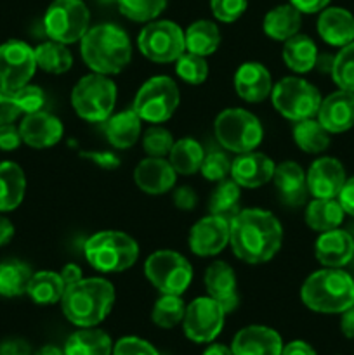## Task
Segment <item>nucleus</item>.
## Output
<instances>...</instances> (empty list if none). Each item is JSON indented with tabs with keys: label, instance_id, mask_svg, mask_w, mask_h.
I'll return each mask as SVG.
<instances>
[{
	"label": "nucleus",
	"instance_id": "obj_43",
	"mask_svg": "<svg viewBox=\"0 0 354 355\" xmlns=\"http://www.w3.org/2000/svg\"><path fill=\"white\" fill-rule=\"evenodd\" d=\"M176 73L189 85H201L208 78V62L203 55L184 52L176 61Z\"/></svg>",
	"mask_w": 354,
	"mask_h": 355
},
{
	"label": "nucleus",
	"instance_id": "obj_2",
	"mask_svg": "<svg viewBox=\"0 0 354 355\" xmlns=\"http://www.w3.org/2000/svg\"><path fill=\"white\" fill-rule=\"evenodd\" d=\"M115 288L104 277H87L66 286L61 298V311L65 318L76 328L99 326L115 304Z\"/></svg>",
	"mask_w": 354,
	"mask_h": 355
},
{
	"label": "nucleus",
	"instance_id": "obj_18",
	"mask_svg": "<svg viewBox=\"0 0 354 355\" xmlns=\"http://www.w3.org/2000/svg\"><path fill=\"white\" fill-rule=\"evenodd\" d=\"M61 120L47 111H37V113L24 114L23 121L19 123L21 139L26 146L33 149H47L58 144L62 139Z\"/></svg>",
	"mask_w": 354,
	"mask_h": 355
},
{
	"label": "nucleus",
	"instance_id": "obj_4",
	"mask_svg": "<svg viewBox=\"0 0 354 355\" xmlns=\"http://www.w3.org/2000/svg\"><path fill=\"white\" fill-rule=\"evenodd\" d=\"M301 300L318 314H342L354 305V279L342 269L316 270L302 284Z\"/></svg>",
	"mask_w": 354,
	"mask_h": 355
},
{
	"label": "nucleus",
	"instance_id": "obj_24",
	"mask_svg": "<svg viewBox=\"0 0 354 355\" xmlns=\"http://www.w3.org/2000/svg\"><path fill=\"white\" fill-rule=\"evenodd\" d=\"M235 90L246 103H260L267 99L273 90V78L260 62H243L235 73Z\"/></svg>",
	"mask_w": 354,
	"mask_h": 355
},
{
	"label": "nucleus",
	"instance_id": "obj_33",
	"mask_svg": "<svg viewBox=\"0 0 354 355\" xmlns=\"http://www.w3.org/2000/svg\"><path fill=\"white\" fill-rule=\"evenodd\" d=\"M344 208L339 200H326V198H314L305 208V224L316 232H326L340 227L344 222Z\"/></svg>",
	"mask_w": 354,
	"mask_h": 355
},
{
	"label": "nucleus",
	"instance_id": "obj_13",
	"mask_svg": "<svg viewBox=\"0 0 354 355\" xmlns=\"http://www.w3.org/2000/svg\"><path fill=\"white\" fill-rule=\"evenodd\" d=\"M226 322V311L207 295L198 297L186 305V314L183 319V329L187 340L194 343H212Z\"/></svg>",
	"mask_w": 354,
	"mask_h": 355
},
{
	"label": "nucleus",
	"instance_id": "obj_15",
	"mask_svg": "<svg viewBox=\"0 0 354 355\" xmlns=\"http://www.w3.org/2000/svg\"><path fill=\"white\" fill-rule=\"evenodd\" d=\"M307 191L312 198H326V200H335L339 198L347 175L342 163L332 156H323L312 162L307 173Z\"/></svg>",
	"mask_w": 354,
	"mask_h": 355
},
{
	"label": "nucleus",
	"instance_id": "obj_1",
	"mask_svg": "<svg viewBox=\"0 0 354 355\" xmlns=\"http://www.w3.org/2000/svg\"><path fill=\"white\" fill-rule=\"evenodd\" d=\"M283 227L274 214L246 208L229 222V246L236 259L250 266L266 263L280 252Z\"/></svg>",
	"mask_w": 354,
	"mask_h": 355
},
{
	"label": "nucleus",
	"instance_id": "obj_21",
	"mask_svg": "<svg viewBox=\"0 0 354 355\" xmlns=\"http://www.w3.org/2000/svg\"><path fill=\"white\" fill-rule=\"evenodd\" d=\"M316 118L330 134H342L354 127V92L335 90L321 101Z\"/></svg>",
	"mask_w": 354,
	"mask_h": 355
},
{
	"label": "nucleus",
	"instance_id": "obj_28",
	"mask_svg": "<svg viewBox=\"0 0 354 355\" xmlns=\"http://www.w3.org/2000/svg\"><path fill=\"white\" fill-rule=\"evenodd\" d=\"M301 24L302 14L288 2L273 7V9L264 16L262 30L271 40L285 42L301 31Z\"/></svg>",
	"mask_w": 354,
	"mask_h": 355
},
{
	"label": "nucleus",
	"instance_id": "obj_26",
	"mask_svg": "<svg viewBox=\"0 0 354 355\" xmlns=\"http://www.w3.org/2000/svg\"><path fill=\"white\" fill-rule=\"evenodd\" d=\"M318 33L333 47L354 42V16L344 7H326L319 12Z\"/></svg>",
	"mask_w": 354,
	"mask_h": 355
},
{
	"label": "nucleus",
	"instance_id": "obj_45",
	"mask_svg": "<svg viewBox=\"0 0 354 355\" xmlns=\"http://www.w3.org/2000/svg\"><path fill=\"white\" fill-rule=\"evenodd\" d=\"M231 163L222 151H210L205 155L200 172L210 182H221L231 175Z\"/></svg>",
	"mask_w": 354,
	"mask_h": 355
},
{
	"label": "nucleus",
	"instance_id": "obj_62",
	"mask_svg": "<svg viewBox=\"0 0 354 355\" xmlns=\"http://www.w3.org/2000/svg\"><path fill=\"white\" fill-rule=\"evenodd\" d=\"M101 2H104V3H111V2H118V0H101Z\"/></svg>",
	"mask_w": 354,
	"mask_h": 355
},
{
	"label": "nucleus",
	"instance_id": "obj_55",
	"mask_svg": "<svg viewBox=\"0 0 354 355\" xmlns=\"http://www.w3.org/2000/svg\"><path fill=\"white\" fill-rule=\"evenodd\" d=\"M332 0H290L292 6L301 14H316L330 6Z\"/></svg>",
	"mask_w": 354,
	"mask_h": 355
},
{
	"label": "nucleus",
	"instance_id": "obj_19",
	"mask_svg": "<svg viewBox=\"0 0 354 355\" xmlns=\"http://www.w3.org/2000/svg\"><path fill=\"white\" fill-rule=\"evenodd\" d=\"M274 168H276L274 162L264 153H243L233 159L231 179L239 187L257 189V187L266 186L267 182L273 180Z\"/></svg>",
	"mask_w": 354,
	"mask_h": 355
},
{
	"label": "nucleus",
	"instance_id": "obj_35",
	"mask_svg": "<svg viewBox=\"0 0 354 355\" xmlns=\"http://www.w3.org/2000/svg\"><path fill=\"white\" fill-rule=\"evenodd\" d=\"M203 158V148L200 142L191 137H183L174 142L169 153L170 165L179 175H193V173L200 172Z\"/></svg>",
	"mask_w": 354,
	"mask_h": 355
},
{
	"label": "nucleus",
	"instance_id": "obj_27",
	"mask_svg": "<svg viewBox=\"0 0 354 355\" xmlns=\"http://www.w3.org/2000/svg\"><path fill=\"white\" fill-rule=\"evenodd\" d=\"M141 118L134 110L111 114L104 123V134L108 142L117 149H128L139 141L141 135Z\"/></svg>",
	"mask_w": 354,
	"mask_h": 355
},
{
	"label": "nucleus",
	"instance_id": "obj_46",
	"mask_svg": "<svg viewBox=\"0 0 354 355\" xmlns=\"http://www.w3.org/2000/svg\"><path fill=\"white\" fill-rule=\"evenodd\" d=\"M10 94H12L21 114L37 113V111H42V107H44L45 104L44 90L37 85H30V83H26V85H23L21 89L14 90V92Z\"/></svg>",
	"mask_w": 354,
	"mask_h": 355
},
{
	"label": "nucleus",
	"instance_id": "obj_51",
	"mask_svg": "<svg viewBox=\"0 0 354 355\" xmlns=\"http://www.w3.org/2000/svg\"><path fill=\"white\" fill-rule=\"evenodd\" d=\"M23 139H21L19 127L14 123L0 125V149L2 151H16L21 146Z\"/></svg>",
	"mask_w": 354,
	"mask_h": 355
},
{
	"label": "nucleus",
	"instance_id": "obj_52",
	"mask_svg": "<svg viewBox=\"0 0 354 355\" xmlns=\"http://www.w3.org/2000/svg\"><path fill=\"white\" fill-rule=\"evenodd\" d=\"M82 158L90 159L92 163H96L97 166L104 170H115L120 166V159H118L117 155L108 151H94V153H82Z\"/></svg>",
	"mask_w": 354,
	"mask_h": 355
},
{
	"label": "nucleus",
	"instance_id": "obj_41",
	"mask_svg": "<svg viewBox=\"0 0 354 355\" xmlns=\"http://www.w3.org/2000/svg\"><path fill=\"white\" fill-rule=\"evenodd\" d=\"M117 3L120 12L135 23L155 21L167 7V0H118Z\"/></svg>",
	"mask_w": 354,
	"mask_h": 355
},
{
	"label": "nucleus",
	"instance_id": "obj_42",
	"mask_svg": "<svg viewBox=\"0 0 354 355\" xmlns=\"http://www.w3.org/2000/svg\"><path fill=\"white\" fill-rule=\"evenodd\" d=\"M330 73L339 89L354 92V42L340 47L339 54L333 58Z\"/></svg>",
	"mask_w": 354,
	"mask_h": 355
},
{
	"label": "nucleus",
	"instance_id": "obj_20",
	"mask_svg": "<svg viewBox=\"0 0 354 355\" xmlns=\"http://www.w3.org/2000/svg\"><path fill=\"white\" fill-rule=\"evenodd\" d=\"M283 345L281 335L276 329L252 324L236 333L231 350L235 355H281Z\"/></svg>",
	"mask_w": 354,
	"mask_h": 355
},
{
	"label": "nucleus",
	"instance_id": "obj_14",
	"mask_svg": "<svg viewBox=\"0 0 354 355\" xmlns=\"http://www.w3.org/2000/svg\"><path fill=\"white\" fill-rule=\"evenodd\" d=\"M35 49L23 40H7L0 45V89L7 92L30 83L37 71Z\"/></svg>",
	"mask_w": 354,
	"mask_h": 355
},
{
	"label": "nucleus",
	"instance_id": "obj_12",
	"mask_svg": "<svg viewBox=\"0 0 354 355\" xmlns=\"http://www.w3.org/2000/svg\"><path fill=\"white\" fill-rule=\"evenodd\" d=\"M139 52L146 59L160 64L176 62L186 52L184 31L169 19L149 21L137 37Z\"/></svg>",
	"mask_w": 354,
	"mask_h": 355
},
{
	"label": "nucleus",
	"instance_id": "obj_5",
	"mask_svg": "<svg viewBox=\"0 0 354 355\" xmlns=\"http://www.w3.org/2000/svg\"><path fill=\"white\" fill-rule=\"evenodd\" d=\"M83 255L97 272H124L137 262L139 245L127 232L101 231L87 239Z\"/></svg>",
	"mask_w": 354,
	"mask_h": 355
},
{
	"label": "nucleus",
	"instance_id": "obj_22",
	"mask_svg": "<svg viewBox=\"0 0 354 355\" xmlns=\"http://www.w3.org/2000/svg\"><path fill=\"white\" fill-rule=\"evenodd\" d=\"M177 180L176 170L172 168L169 159L165 158H148L142 159L134 170V182L142 193L158 196L174 189Z\"/></svg>",
	"mask_w": 354,
	"mask_h": 355
},
{
	"label": "nucleus",
	"instance_id": "obj_3",
	"mask_svg": "<svg viewBox=\"0 0 354 355\" xmlns=\"http://www.w3.org/2000/svg\"><path fill=\"white\" fill-rule=\"evenodd\" d=\"M80 54L92 73L118 75L132 59V44L127 31L113 23L89 28L80 40Z\"/></svg>",
	"mask_w": 354,
	"mask_h": 355
},
{
	"label": "nucleus",
	"instance_id": "obj_17",
	"mask_svg": "<svg viewBox=\"0 0 354 355\" xmlns=\"http://www.w3.org/2000/svg\"><path fill=\"white\" fill-rule=\"evenodd\" d=\"M203 283L208 297L214 298L224 309L226 314L236 311L239 304L238 281H236L235 269L228 262L222 260L212 262L205 270Z\"/></svg>",
	"mask_w": 354,
	"mask_h": 355
},
{
	"label": "nucleus",
	"instance_id": "obj_30",
	"mask_svg": "<svg viewBox=\"0 0 354 355\" xmlns=\"http://www.w3.org/2000/svg\"><path fill=\"white\" fill-rule=\"evenodd\" d=\"M283 62L295 73H309L318 62V47L314 40L304 33H297L283 42Z\"/></svg>",
	"mask_w": 354,
	"mask_h": 355
},
{
	"label": "nucleus",
	"instance_id": "obj_31",
	"mask_svg": "<svg viewBox=\"0 0 354 355\" xmlns=\"http://www.w3.org/2000/svg\"><path fill=\"white\" fill-rule=\"evenodd\" d=\"M26 177L14 162L0 163V211H12L23 203Z\"/></svg>",
	"mask_w": 354,
	"mask_h": 355
},
{
	"label": "nucleus",
	"instance_id": "obj_59",
	"mask_svg": "<svg viewBox=\"0 0 354 355\" xmlns=\"http://www.w3.org/2000/svg\"><path fill=\"white\" fill-rule=\"evenodd\" d=\"M14 238V225L9 218L0 215V246L7 245Z\"/></svg>",
	"mask_w": 354,
	"mask_h": 355
},
{
	"label": "nucleus",
	"instance_id": "obj_9",
	"mask_svg": "<svg viewBox=\"0 0 354 355\" xmlns=\"http://www.w3.org/2000/svg\"><path fill=\"white\" fill-rule=\"evenodd\" d=\"M271 103L274 110L290 121L316 118L323 97L319 90L307 80L298 76L281 78L271 90Z\"/></svg>",
	"mask_w": 354,
	"mask_h": 355
},
{
	"label": "nucleus",
	"instance_id": "obj_44",
	"mask_svg": "<svg viewBox=\"0 0 354 355\" xmlns=\"http://www.w3.org/2000/svg\"><path fill=\"white\" fill-rule=\"evenodd\" d=\"M174 142L176 141H174L170 130L160 127V125H153V127H149L144 132L142 148H144V153L148 156H153V158H165V156H169Z\"/></svg>",
	"mask_w": 354,
	"mask_h": 355
},
{
	"label": "nucleus",
	"instance_id": "obj_60",
	"mask_svg": "<svg viewBox=\"0 0 354 355\" xmlns=\"http://www.w3.org/2000/svg\"><path fill=\"white\" fill-rule=\"evenodd\" d=\"M201 355H235V354H233L231 347L222 345V343H210Z\"/></svg>",
	"mask_w": 354,
	"mask_h": 355
},
{
	"label": "nucleus",
	"instance_id": "obj_57",
	"mask_svg": "<svg viewBox=\"0 0 354 355\" xmlns=\"http://www.w3.org/2000/svg\"><path fill=\"white\" fill-rule=\"evenodd\" d=\"M340 331L346 338L354 340V305L340 314Z\"/></svg>",
	"mask_w": 354,
	"mask_h": 355
},
{
	"label": "nucleus",
	"instance_id": "obj_29",
	"mask_svg": "<svg viewBox=\"0 0 354 355\" xmlns=\"http://www.w3.org/2000/svg\"><path fill=\"white\" fill-rule=\"evenodd\" d=\"M66 355H113V340L103 329L78 328L65 343Z\"/></svg>",
	"mask_w": 354,
	"mask_h": 355
},
{
	"label": "nucleus",
	"instance_id": "obj_49",
	"mask_svg": "<svg viewBox=\"0 0 354 355\" xmlns=\"http://www.w3.org/2000/svg\"><path fill=\"white\" fill-rule=\"evenodd\" d=\"M21 116V111L14 101L12 94L0 89V125L14 123Z\"/></svg>",
	"mask_w": 354,
	"mask_h": 355
},
{
	"label": "nucleus",
	"instance_id": "obj_25",
	"mask_svg": "<svg viewBox=\"0 0 354 355\" xmlns=\"http://www.w3.org/2000/svg\"><path fill=\"white\" fill-rule=\"evenodd\" d=\"M273 180L285 205L301 207L305 198L309 196L305 172L297 162L288 159V162L278 163L276 168H274Z\"/></svg>",
	"mask_w": 354,
	"mask_h": 355
},
{
	"label": "nucleus",
	"instance_id": "obj_16",
	"mask_svg": "<svg viewBox=\"0 0 354 355\" xmlns=\"http://www.w3.org/2000/svg\"><path fill=\"white\" fill-rule=\"evenodd\" d=\"M229 245V220L208 215L189 231V250L198 257H215Z\"/></svg>",
	"mask_w": 354,
	"mask_h": 355
},
{
	"label": "nucleus",
	"instance_id": "obj_8",
	"mask_svg": "<svg viewBox=\"0 0 354 355\" xmlns=\"http://www.w3.org/2000/svg\"><path fill=\"white\" fill-rule=\"evenodd\" d=\"M180 103L179 87L170 76L158 75L146 80L137 90L132 110L142 121L151 125H162L170 120Z\"/></svg>",
	"mask_w": 354,
	"mask_h": 355
},
{
	"label": "nucleus",
	"instance_id": "obj_11",
	"mask_svg": "<svg viewBox=\"0 0 354 355\" xmlns=\"http://www.w3.org/2000/svg\"><path fill=\"white\" fill-rule=\"evenodd\" d=\"M44 28L51 40L75 44L89 31L90 12L83 0H54L44 14Z\"/></svg>",
	"mask_w": 354,
	"mask_h": 355
},
{
	"label": "nucleus",
	"instance_id": "obj_7",
	"mask_svg": "<svg viewBox=\"0 0 354 355\" xmlns=\"http://www.w3.org/2000/svg\"><path fill=\"white\" fill-rule=\"evenodd\" d=\"M214 134L222 148L243 155L259 148L264 139V128L259 118L250 111L228 107L215 118Z\"/></svg>",
	"mask_w": 354,
	"mask_h": 355
},
{
	"label": "nucleus",
	"instance_id": "obj_54",
	"mask_svg": "<svg viewBox=\"0 0 354 355\" xmlns=\"http://www.w3.org/2000/svg\"><path fill=\"white\" fill-rule=\"evenodd\" d=\"M337 200H339L340 207L344 208L346 215L354 217V177H349V179L346 180V184H344L342 191H340Z\"/></svg>",
	"mask_w": 354,
	"mask_h": 355
},
{
	"label": "nucleus",
	"instance_id": "obj_10",
	"mask_svg": "<svg viewBox=\"0 0 354 355\" xmlns=\"http://www.w3.org/2000/svg\"><path fill=\"white\" fill-rule=\"evenodd\" d=\"M144 276L162 295H183L193 281V267L180 253L158 250L144 262Z\"/></svg>",
	"mask_w": 354,
	"mask_h": 355
},
{
	"label": "nucleus",
	"instance_id": "obj_47",
	"mask_svg": "<svg viewBox=\"0 0 354 355\" xmlns=\"http://www.w3.org/2000/svg\"><path fill=\"white\" fill-rule=\"evenodd\" d=\"M248 0H210L212 14L221 23H235L245 14Z\"/></svg>",
	"mask_w": 354,
	"mask_h": 355
},
{
	"label": "nucleus",
	"instance_id": "obj_53",
	"mask_svg": "<svg viewBox=\"0 0 354 355\" xmlns=\"http://www.w3.org/2000/svg\"><path fill=\"white\" fill-rule=\"evenodd\" d=\"M0 355H31V347L26 340L9 338L0 343Z\"/></svg>",
	"mask_w": 354,
	"mask_h": 355
},
{
	"label": "nucleus",
	"instance_id": "obj_50",
	"mask_svg": "<svg viewBox=\"0 0 354 355\" xmlns=\"http://www.w3.org/2000/svg\"><path fill=\"white\" fill-rule=\"evenodd\" d=\"M172 200H174V205H176L179 210L191 211V210H194V208H196L198 194H196V191L193 189V187L180 186V187H177V189H174Z\"/></svg>",
	"mask_w": 354,
	"mask_h": 355
},
{
	"label": "nucleus",
	"instance_id": "obj_39",
	"mask_svg": "<svg viewBox=\"0 0 354 355\" xmlns=\"http://www.w3.org/2000/svg\"><path fill=\"white\" fill-rule=\"evenodd\" d=\"M31 272L30 266L21 260H6L0 263V295L7 298L21 297L26 293Z\"/></svg>",
	"mask_w": 354,
	"mask_h": 355
},
{
	"label": "nucleus",
	"instance_id": "obj_48",
	"mask_svg": "<svg viewBox=\"0 0 354 355\" xmlns=\"http://www.w3.org/2000/svg\"><path fill=\"white\" fill-rule=\"evenodd\" d=\"M113 355H160L156 347L139 336H124L113 343Z\"/></svg>",
	"mask_w": 354,
	"mask_h": 355
},
{
	"label": "nucleus",
	"instance_id": "obj_34",
	"mask_svg": "<svg viewBox=\"0 0 354 355\" xmlns=\"http://www.w3.org/2000/svg\"><path fill=\"white\" fill-rule=\"evenodd\" d=\"M66 284L61 274L52 270H38L33 272L30 283H28L26 295L37 305H52L61 302Z\"/></svg>",
	"mask_w": 354,
	"mask_h": 355
},
{
	"label": "nucleus",
	"instance_id": "obj_6",
	"mask_svg": "<svg viewBox=\"0 0 354 355\" xmlns=\"http://www.w3.org/2000/svg\"><path fill=\"white\" fill-rule=\"evenodd\" d=\"M117 104V85L99 73H89L76 82L71 90V106L82 120L90 123L106 121Z\"/></svg>",
	"mask_w": 354,
	"mask_h": 355
},
{
	"label": "nucleus",
	"instance_id": "obj_23",
	"mask_svg": "<svg viewBox=\"0 0 354 355\" xmlns=\"http://www.w3.org/2000/svg\"><path fill=\"white\" fill-rule=\"evenodd\" d=\"M314 253L323 267L342 269L354 259V238L342 229H332L316 239Z\"/></svg>",
	"mask_w": 354,
	"mask_h": 355
},
{
	"label": "nucleus",
	"instance_id": "obj_56",
	"mask_svg": "<svg viewBox=\"0 0 354 355\" xmlns=\"http://www.w3.org/2000/svg\"><path fill=\"white\" fill-rule=\"evenodd\" d=\"M281 355H318L316 354L314 347L309 345L304 340H294V342L283 345Z\"/></svg>",
	"mask_w": 354,
	"mask_h": 355
},
{
	"label": "nucleus",
	"instance_id": "obj_36",
	"mask_svg": "<svg viewBox=\"0 0 354 355\" xmlns=\"http://www.w3.org/2000/svg\"><path fill=\"white\" fill-rule=\"evenodd\" d=\"M294 141L298 149L309 155H319L330 146V132L319 123L318 118L295 121Z\"/></svg>",
	"mask_w": 354,
	"mask_h": 355
},
{
	"label": "nucleus",
	"instance_id": "obj_37",
	"mask_svg": "<svg viewBox=\"0 0 354 355\" xmlns=\"http://www.w3.org/2000/svg\"><path fill=\"white\" fill-rule=\"evenodd\" d=\"M239 201H242V187L233 179H224L217 182L208 203L210 215L226 218L231 222L239 214Z\"/></svg>",
	"mask_w": 354,
	"mask_h": 355
},
{
	"label": "nucleus",
	"instance_id": "obj_38",
	"mask_svg": "<svg viewBox=\"0 0 354 355\" xmlns=\"http://www.w3.org/2000/svg\"><path fill=\"white\" fill-rule=\"evenodd\" d=\"M35 59H37L38 68L52 73V75H62V73L69 71L73 66V55L68 45L56 40H49L37 45L35 47Z\"/></svg>",
	"mask_w": 354,
	"mask_h": 355
},
{
	"label": "nucleus",
	"instance_id": "obj_32",
	"mask_svg": "<svg viewBox=\"0 0 354 355\" xmlns=\"http://www.w3.org/2000/svg\"><path fill=\"white\" fill-rule=\"evenodd\" d=\"M184 44H186V52L207 58L214 54L221 45V31L214 21L198 19L184 31Z\"/></svg>",
	"mask_w": 354,
	"mask_h": 355
},
{
	"label": "nucleus",
	"instance_id": "obj_58",
	"mask_svg": "<svg viewBox=\"0 0 354 355\" xmlns=\"http://www.w3.org/2000/svg\"><path fill=\"white\" fill-rule=\"evenodd\" d=\"M59 274H61V277H62V281H65L66 286L78 283V281L83 277L82 276V269H80L76 263H66V266L62 267L61 272H59Z\"/></svg>",
	"mask_w": 354,
	"mask_h": 355
},
{
	"label": "nucleus",
	"instance_id": "obj_40",
	"mask_svg": "<svg viewBox=\"0 0 354 355\" xmlns=\"http://www.w3.org/2000/svg\"><path fill=\"white\" fill-rule=\"evenodd\" d=\"M184 314H186V304L180 295H162L153 305L151 319L158 328L172 329L183 324Z\"/></svg>",
	"mask_w": 354,
	"mask_h": 355
},
{
	"label": "nucleus",
	"instance_id": "obj_61",
	"mask_svg": "<svg viewBox=\"0 0 354 355\" xmlns=\"http://www.w3.org/2000/svg\"><path fill=\"white\" fill-rule=\"evenodd\" d=\"M37 355H66L65 349H59L56 345H45L38 350Z\"/></svg>",
	"mask_w": 354,
	"mask_h": 355
}]
</instances>
